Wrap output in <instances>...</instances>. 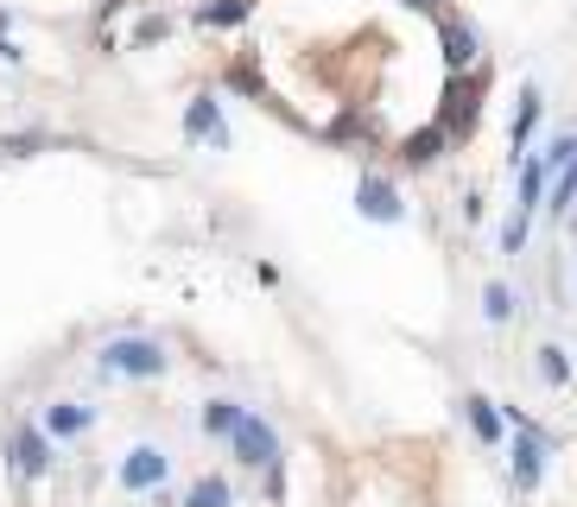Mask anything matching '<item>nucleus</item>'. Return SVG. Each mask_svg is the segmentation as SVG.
<instances>
[{
    "label": "nucleus",
    "mask_w": 577,
    "mask_h": 507,
    "mask_svg": "<svg viewBox=\"0 0 577 507\" xmlns=\"http://www.w3.org/2000/svg\"><path fill=\"white\" fill-rule=\"evenodd\" d=\"M540 374L552 381V387H565V381H572V368H565V349H540Z\"/></svg>",
    "instance_id": "obj_18"
},
{
    "label": "nucleus",
    "mask_w": 577,
    "mask_h": 507,
    "mask_svg": "<svg viewBox=\"0 0 577 507\" xmlns=\"http://www.w3.org/2000/svg\"><path fill=\"white\" fill-rule=\"evenodd\" d=\"M356 203H361V217H375V222H394L400 217V197H394V184H388V178H361Z\"/></svg>",
    "instance_id": "obj_5"
},
{
    "label": "nucleus",
    "mask_w": 577,
    "mask_h": 507,
    "mask_svg": "<svg viewBox=\"0 0 577 507\" xmlns=\"http://www.w3.org/2000/svg\"><path fill=\"white\" fill-rule=\"evenodd\" d=\"M184 127H191L197 140H204V134H210V140H222V114H217V102H210V96H197V102H191V114H184Z\"/></svg>",
    "instance_id": "obj_11"
},
{
    "label": "nucleus",
    "mask_w": 577,
    "mask_h": 507,
    "mask_svg": "<svg viewBox=\"0 0 577 507\" xmlns=\"http://www.w3.org/2000/svg\"><path fill=\"white\" fill-rule=\"evenodd\" d=\"M254 0H217V7H197V20L204 26H235V20H248Z\"/></svg>",
    "instance_id": "obj_15"
},
{
    "label": "nucleus",
    "mask_w": 577,
    "mask_h": 507,
    "mask_svg": "<svg viewBox=\"0 0 577 507\" xmlns=\"http://www.w3.org/2000/svg\"><path fill=\"white\" fill-rule=\"evenodd\" d=\"M482 311H489V318L502 324L507 311H514V298H507V286H489V292H482Z\"/></svg>",
    "instance_id": "obj_19"
},
{
    "label": "nucleus",
    "mask_w": 577,
    "mask_h": 507,
    "mask_svg": "<svg viewBox=\"0 0 577 507\" xmlns=\"http://www.w3.org/2000/svg\"><path fill=\"white\" fill-rule=\"evenodd\" d=\"M438 152H444V127H419V134H406V146H400L406 165H432Z\"/></svg>",
    "instance_id": "obj_7"
},
{
    "label": "nucleus",
    "mask_w": 577,
    "mask_h": 507,
    "mask_svg": "<svg viewBox=\"0 0 577 507\" xmlns=\"http://www.w3.org/2000/svg\"><path fill=\"white\" fill-rule=\"evenodd\" d=\"M83 425H89V412H83V406H51V412H45V432H51V437H76Z\"/></svg>",
    "instance_id": "obj_13"
},
{
    "label": "nucleus",
    "mask_w": 577,
    "mask_h": 507,
    "mask_svg": "<svg viewBox=\"0 0 577 507\" xmlns=\"http://www.w3.org/2000/svg\"><path fill=\"white\" fill-rule=\"evenodd\" d=\"M102 368L152 381V374H165V349H159V343H146V336H121V343H109V349H102Z\"/></svg>",
    "instance_id": "obj_1"
},
{
    "label": "nucleus",
    "mask_w": 577,
    "mask_h": 507,
    "mask_svg": "<svg viewBox=\"0 0 577 507\" xmlns=\"http://www.w3.org/2000/svg\"><path fill=\"white\" fill-rule=\"evenodd\" d=\"M533 121H540V89H527V96H520V114H514V152L527 146V134H533Z\"/></svg>",
    "instance_id": "obj_16"
},
{
    "label": "nucleus",
    "mask_w": 577,
    "mask_h": 507,
    "mask_svg": "<svg viewBox=\"0 0 577 507\" xmlns=\"http://www.w3.org/2000/svg\"><path fill=\"white\" fill-rule=\"evenodd\" d=\"M572 197H577V146H572V159H565V172H558V184H552V203H558V210H565Z\"/></svg>",
    "instance_id": "obj_17"
},
{
    "label": "nucleus",
    "mask_w": 577,
    "mask_h": 507,
    "mask_svg": "<svg viewBox=\"0 0 577 507\" xmlns=\"http://www.w3.org/2000/svg\"><path fill=\"white\" fill-rule=\"evenodd\" d=\"M235 425H242V406H235V399H210V406H204V432L210 437H229Z\"/></svg>",
    "instance_id": "obj_12"
},
{
    "label": "nucleus",
    "mask_w": 577,
    "mask_h": 507,
    "mask_svg": "<svg viewBox=\"0 0 577 507\" xmlns=\"http://www.w3.org/2000/svg\"><path fill=\"white\" fill-rule=\"evenodd\" d=\"M13 463H20L26 475H45V470H51V444H45V432H33V425H26V432L13 437Z\"/></svg>",
    "instance_id": "obj_6"
},
{
    "label": "nucleus",
    "mask_w": 577,
    "mask_h": 507,
    "mask_svg": "<svg viewBox=\"0 0 577 507\" xmlns=\"http://www.w3.org/2000/svg\"><path fill=\"white\" fill-rule=\"evenodd\" d=\"M464 412H469V425H476V437H482V444H495V437H502V412H495V399L469 394Z\"/></svg>",
    "instance_id": "obj_9"
},
{
    "label": "nucleus",
    "mask_w": 577,
    "mask_h": 507,
    "mask_svg": "<svg viewBox=\"0 0 577 507\" xmlns=\"http://www.w3.org/2000/svg\"><path fill=\"white\" fill-rule=\"evenodd\" d=\"M159 482H165V450H152V444L127 450V463H121V489H159Z\"/></svg>",
    "instance_id": "obj_3"
},
{
    "label": "nucleus",
    "mask_w": 577,
    "mask_h": 507,
    "mask_svg": "<svg viewBox=\"0 0 577 507\" xmlns=\"http://www.w3.org/2000/svg\"><path fill=\"white\" fill-rule=\"evenodd\" d=\"M184 507H229V482H222V475H204V482H191Z\"/></svg>",
    "instance_id": "obj_14"
},
{
    "label": "nucleus",
    "mask_w": 577,
    "mask_h": 507,
    "mask_svg": "<svg viewBox=\"0 0 577 507\" xmlns=\"http://www.w3.org/2000/svg\"><path fill=\"white\" fill-rule=\"evenodd\" d=\"M235 457L242 463H254V470H280V432L267 425V419H254V412H242V425H235Z\"/></svg>",
    "instance_id": "obj_2"
},
{
    "label": "nucleus",
    "mask_w": 577,
    "mask_h": 507,
    "mask_svg": "<svg viewBox=\"0 0 577 507\" xmlns=\"http://www.w3.org/2000/svg\"><path fill=\"white\" fill-rule=\"evenodd\" d=\"M444 140H469V127H476V83H464V89H451V102H444Z\"/></svg>",
    "instance_id": "obj_4"
},
{
    "label": "nucleus",
    "mask_w": 577,
    "mask_h": 507,
    "mask_svg": "<svg viewBox=\"0 0 577 507\" xmlns=\"http://www.w3.org/2000/svg\"><path fill=\"white\" fill-rule=\"evenodd\" d=\"M406 7H419V13H438V7H444V0H406Z\"/></svg>",
    "instance_id": "obj_20"
},
{
    "label": "nucleus",
    "mask_w": 577,
    "mask_h": 507,
    "mask_svg": "<svg viewBox=\"0 0 577 507\" xmlns=\"http://www.w3.org/2000/svg\"><path fill=\"white\" fill-rule=\"evenodd\" d=\"M444 58H451V71H469L476 64V33L457 26V20H444Z\"/></svg>",
    "instance_id": "obj_8"
},
{
    "label": "nucleus",
    "mask_w": 577,
    "mask_h": 507,
    "mask_svg": "<svg viewBox=\"0 0 577 507\" xmlns=\"http://www.w3.org/2000/svg\"><path fill=\"white\" fill-rule=\"evenodd\" d=\"M514 482H520V489L540 482V437L533 432H520V444H514Z\"/></svg>",
    "instance_id": "obj_10"
}]
</instances>
